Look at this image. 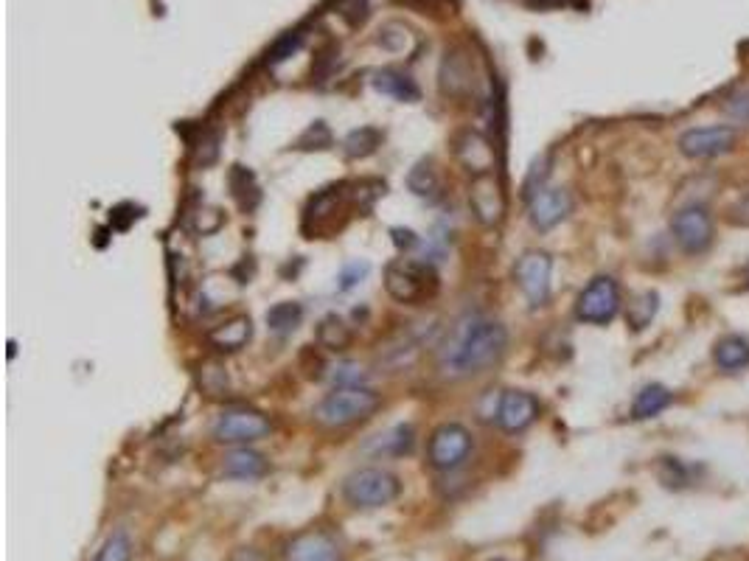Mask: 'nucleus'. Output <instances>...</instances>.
<instances>
[{"label":"nucleus","mask_w":749,"mask_h":561,"mask_svg":"<svg viewBox=\"0 0 749 561\" xmlns=\"http://www.w3.org/2000/svg\"><path fill=\"white\" fill-rule=\"evenodd\" d=\"M671 231H674V239L677 245L685 250V253H705L707 247L713 245V216L707 211L705 205H685L682 211H677L674 222H671Z\"/></svg>","instance_id":"obj_9"},{"label":"nucleus","mask_w":749,"mask_h":561,"mask_svg":"<svg viewBox=\"0 0 749 561\" xmlns=\"http://www.w3.org/2000/svg\"><path fill=\"white\" fill-rule=\"evenodd\" d=\"M710 561H741V559H738V556H733V553H716V556H713Z\"/></svg>","instance_id":"obj_38"},{"label":"nucleus","mask_w":749,"mask_h":561,"mask_svg":"<svg viewBox=\"0 0 749 561\" xmlns=\"http://www.w3.org/2000/svg\"><path fill=\"white\" fill-rule=\"evenodd\" d=\"M713 360L719 365L721 371L727 374H735V371H744L749 365V340L741 337V334H727L721 337L716 348H713Z\"/></svg>","instance_id":"obj_18"},{"label":"nucleus","mask_w":749,"mask_h":561,"mask_svg":"<svg viewBox=\"0 0 749 561\" xmlns=\"http://www.w3.org/2000/svg\"><path fill=\"white\" fill-rule=\"evenodd\" d=\"M738 141V132L730 124H716V127H693L679 138V152L691 160H710L727 155Z\"/></svg>","instance_id":"obj_10"},{"label":"nucleus","mask_w":749,"mask_h":561,"mask_svg":"<svg viewBox=\"0 0 749 561\" xmlns=\"http://www.w3.org/2000/svg\"><path fill=\"white\" fill-rule=\"evenodd\" d=\"M402 491L399 477L390 475L388 469L379 466H365L346 477L343 483V497L354 508H382V505L393 503Z\"/></svg>","instance_id":"obj_5"},{"label":"nucleus","mask_w":749,"mask_h":561,"mask_svg":"<svg viewBox=\"0 0 749 561\" xmlns=\"http://www.w3.org/2000/svg\"><path fill=\"white\" fill-rule=\"evenodd\" d=\"M660 475H663L665 486H671V489H682V486L691 483V469L685 463H679L677 458H663V472Z\"/></svg>","instance_id":"obj_30"},{"label":"nucleus","mask_w":749,"mask_h":561,"mask_svg":"<svg viewBox=\"0 0 749 561\" xmlns=\"http://www.w3.org/2000/svg\"><path fill=\"white\" fill-rule=\"evenodd\" d=\"M438 287H441L438 273L424 261L399 259L385 267V289L393 301L416 306V303L435 298Z\"/></svg>","instance_id":"obj_4"},{"label":"nucleus","mask_w":749,"mask_h":561,"mask_svg":"<svg viewBox=\"0 0 749 561\" xmlns=\"http://www.w3.org/2000/svg\"><path fill=\"white\" fill-rule=\"evenodd\" d=\"M250 337H253V323L245 315L233 317L228 323H219L208 331V343L217 351H239L250 343Z\"/></svg>","instance_id":"obj_17"},{"label":"nucleus","mask_w":749,"mask_h":561,"mask_svg":"<svg viewBox=\"0 0 749 561\" xmlns=\"http://www.w3.org/2000/svg\"><path fill=\"white\" fill-rule=\"evenodd\" d=\"M132 559V542L124 531H116L104 545H101L96 561H130Z\"/></svg>","instance_id":"obj_28"},{"label":"nucleus","mask_w":749,"mask_h":561,"mask_svg":"<svg viewBox=\"0 0 749 561\" xmlns=\"http://www.w3.org/2000/svg\"><path fill=\"white\" fill-rule=\"evenodd\" d=\"M573 211V200L564 188H539L528 202V214H531L533 228L539 231H550L559 222H564Z\"/></svg>","instance_id":"obj_12"},{"label":"nucleus","mask_w":749,"mask_h":561,"mask_svg":"<svg viewBox=\"0 0 749 561\" xmlns=\"http://www.w3.org/2000/svg\"><path fill=\"white\" fill-rule=\"evenodd\" d=\"M407 186L416 197H430L433 200L441 188V180H438V172H435L433 160H421L413 166V172L407 174Z\"/></svg>","instance_id":"obj_25"},{"label":"nucleus","mask_w":749,"mask_h":561,"mask_svg":"<svg viewBox=\"0 0 749 561\" xmlns=\"http://www.w3.org/2000/svg\"><path fill=\"white\" fill-rule=\"evenodd\" d=\"M494 561H503V559H494Z\"/></svg>","instance_id":"obj_40"},{"label":"nucleus","mask_w":749,"mask_h":561,"mask_svg":"<svg viewBox=\"0 0 749 561\" xmlns=\"http://www.w3.org/2000/svg\"><path fill=\"white\" fill-rule=\"evenodd\" d=\"M724 113L741 124H749V90H738L730 99L724 101Z\"/></svg>","instance_id":"obj_32"},{"label":"nucleus","mask_w":749,"mask_h":561,"mask_svg":"<svg viewBox=\"0 0 749 561\" xmlns=\"http://www.w3.org/2000/svg\"><path fill=\"white\" fill-rule=\"evenodd\" d=\"M379 393L362 385H343V388L332 390L323 402L315 407L317 424L329 427V430H343L351 424H360L365 418H371L379 410Z\"/></svg>","instance_id":"obj_3"},{"label":"nucleus","mask_w":749,"mask_h":561,"mask_svg":"<svg viewBox=\"0 0 749 561\" xmlns=\"http://www.w3.org/2000/svg\"><path fill=\"white\" fill-rule=\"evenodd\" d=\"M413 446V430L410 427H393L385 435H379V444L376 449L379 452H393V455H402Z\"/></svg>","instance_id":"obj_29"},{"label":"nucleus","mask_w":749,"mask_h":561,"mask_svg":"<svg viewBox=\"0 0 749 561\" xmlns=\"http://www.w3.org/2000/svg\"><path fill=\"white\" fill-rule=\"evenodd\" d=\"M317 343L329 351H346L351 346V329L346 326V320L337 315H326L317 326Z\"/></svg>","instance_id":"obj_22"},{"label":"nucleus","mask_w":749,"mask_h":561,"mask_svg":"<svg viewBox=\"0 0 749 561\" xmlns=\"http://www.w3.org/2000/svg\"><path fill=\"white\" fill-rule=\"evenodd\" d=\"M365 273H368V264H348L340 275V289H351Z\"/></svg>","instance_id":"obj_34"},{"label":"nucleus","mask_w":749,"mask_h":561,"mask_svg":"<svg viewBox=\"0 0 749 561\" xmlns=\"http://www.w3.org/2000/svg\"><path fill=\"white\" fill-rule=\"evenodd\" d=\"M472 452V432L463 424H441L430 438V463L438 472H452L458 469Z\"/></svg>","instance_id":"obj_8"},{"label":"nucleus","mask_w":749,"mask_h":561,"mask_svg":"<svg viewBox=\"0 0 749 561\" xmlns=\"http://www.w3.org/2000/svg\"><path fill=\"white\" fill-rule=\"evenodd\" d=\"M301 317L303 309L301 303L295 301H284V303H275L273 309L267 312V329L278 334V337H287L292 331L301 326Z\"/></svg>","instance_id":"obj_23"},{"label":"nucleus","mask_w":749,"mask_h":561,"mask_svg":"<svg viewBox=\"0 0 749 561\" xmlns=\"http://www.w3.org/2000/svg\"><path fill=\"white\" fill-rule=\"evenodd\" d=\"M287 561H343V550L332 533L309 531L289 542Z\"/></svg>","instance_id":"obj_15"},{"label":"nucleus","mask_w":749,"mask_h":561,"mask_svg":"<svg viewBox=\"0 0 749 561\" xmlns=\"http://www.w3.org/2000/svg\"><path fill=\"white\" fill-rule=\"evenodd\" d=\"M270 463L264 461V455L253 452V449H236L231 452L225 463H222V472L228 477H239V480H256V477L267 475Z\"/></svg>","instance_id":"obj_20"},{"label":"nucleus","mask_w":749,"mask_h":561,"mask_svg":"<svg viewBox=\"0 0 749 561\" xmlns=\"http://www.w3.org/2000/svg\"><path fill=\"white\" fill-rule=\"evenodd\" d=\"M231 188L236 202L245 208V211H253L256 202H259V186H256V177L247 172L245 166H233L231 169Z\"/></svg>","instance_id":"obj_26"},{"label":"nucleus","mask_w":749,"mask_h":561,"mask_svg":"<svg viewBox=\"0 0 749 561\" xmlns=\"http://www.w3.org/2000/svg\"><path fill=\"white\" fill-rule=\"evenodd\" d=\"M550 273H553V261L548 253L542 250H528L514 267L517 284L522 289V295L528 298L533 309L545 306L550 298Z\"/></svg>","instance_id":"obj_11"},{"label":"nucleus","mask_w":749,"mask_h":561,"mask_svg":"<svg viewBox=\"0 0 749 561\" xmlns=\"http://www.w3.org/2000/svg\"><path fill=\"white\" fill-rule=\"evenodd\" d=\"M368 186H374V183H351V186L343 183V186L323 188L320 194H315L303 211V231L309 233V239L340 231L348 222L351 211H365V208H371V202L379 194H385V191L365 194Z\"/></svg>","instance_id":"obj_2"},{"label":"nucleus","mask_w":749,"mask_h":561,"mask_svg":"<svg viewBox=\"0 0 749 561\" xmlns=\"http://www.w3.org/2000/svg\"><path fill=\"white\" fill-rule=\"evenodd\" d=\"M270 427V418L259 413V410H247V407H233L225 410L222 416L214 421V438L219 444H253L264 438Z\"/></svg>","instance_id":"obj_7"},{"label":"nucleus","mask_w":749,"mask_h":561,"mask_svg":"<svg viewBox=\"0 0 749 561\" xmlns=\"http://www.w3.org/2000/svg\"><path fill=\"white\" fill-rule=\"evenodd\" d=\"M379 144H382V132L374 127H360V130L348 132L346 141H343V152H346V158L360 160L374 155Z\"/></svg>","instance_id":"obj_24"},{"label":"nucleus","mask_w":749,"mask_h":561,"mask_svg":"<svg viewBox=\"0 0 749 561\" xmlns=\"http://www.w3.org/2000/svg\"><path fill=\"white\" fill-rule=\"evenodd\" d=\"M654 315H657V292H643V295H637L629 303V323H632V329H646Z\"/></svg>","instance_id":"obj_27"},{"label":"nucleus","mask_w":749,"mask_h":561,"mask_svg":"<svg viewBox=\"0 0 749 561\" xmlns=\"http://www.w3.org/2000/svg\"><path fill=\"white\" fill-rule=\"evenodd\" d=\"M744 275H747V287H749V264H747V270H744Z\"/></svg>","instance_id":"obj_39"},{"label":"nucleus","mask_w":749,"mask_h":561,"mask_svg":"<svg viewBox=\"0 0 749 561\" xmlns=\"http://www.w3.org/2000/svg\"><path fill=\"white\" fill-rule=\"evenodd\" d=\"M508 348V331L497 320L466 323L441 357V371L447 376H475L503 360Z\"/></svg>","instance_id":"obj_1"},{"label":"nucleus","mask_w":749,"mask_h":561,"mask_svg":"<svg viewBox=\"0 0 749 561\" xmlns=\"http://www.w3.org/2000/svg\"><path fill=\"white\" fill-rule=\"evenodd\" d=\"M539 416V402L528 390H505L497 404V424L505 432H522Z\"/></svg>","instance_id":"obj_13"},{"label":"nucleus","mask_w":749,"mask_h":561,"mask_svg":"<svg viewBox=\"0 0 749 561\" xmlns=\"http://www.w3.org/2000/svg\"><path fill=\"white\" fill-rule=\"evenodd\" d=\"M393 242L399 247H413L418 245V239H416V233L413 231H404V228H393Z\"/></svg>","instance_id":"obj_37"},{"label":"nucleus","mask_w":749,"mask_h":561,"mask_svg":"<svg viewBox=\"0 0 749 561\" xmlns=\"http://www.w3.org/2000/svg\"><path fill=\"white\" fill-rule=\"evenodd\" d=\"M733 222H738V225H749V194L735 202Z\"/></svg>","instance_id":"obj_36"},{"label":"nucleus","mask_w":749,"mask_h":561,"mask_svg":"<svg viewBox=\"0 0 749 561\" xmlns=\"http://www.w3.org/2000/svg\"><path fill=\"white\" fill-rule=\"evenodd\" d=\"M620 312V289L615 278L601 275L590 281L576 301V317L592 326H606Z\"/></svg>","instance_id":"obj_6"},{"label":"nucleus","mask_w":749,"mask_h":561,"mask_svg":"<svg viewBox=\"0 0 749 561\" xmlns=\"http://www.w3.org/2000/svg\"><path fill=\"white\" fill-rule=\"evenodd\" d=\"M329 146H332V132H329V127L323 121L312 124L298 138V149H329Z\"/></svg>","instance_id":"obj_31"},{"label":"nucleus","mask_w":749,"mask_h":561,"mask_svg":"<svg viewBox=\"0 0 749 561\" xmlns=\"http://www.w3.org/2000/svg\"><path fill=\"white\" fill-rule=\"evenodd\" d=\"M671 404H674V393L665 388V385L651 382V385H646V388L634 396L632 418L634 421H646V418L660 416V413H665Z\"/></svg>","instance_id":"obj_19"},{"label":"nucleus","mask_w":749,"mask_h":561,"mask_svg":"<svg viewBox=\"0 0 749 561\" xmlns=\"http://www.w3.org/2000/svg\"><path fill=\"white\" fill-rule=\"evenodd\" d=\"M228 561H267V556L259 553V550H253V547H239V550H233Z\"/></svg>","instance_id":"obj_35"},{"label":"nucleus","mask_w":749,"mask_h":561,"mask_svg":"<svg viewBox=\"0 0 749 561\" xmlns=\"http://www.w3.org/2000/svg\"><path fill=\"white\" fill-rule=\"evenodd\" d=\"M472 211L483 225H497L505 214V194L500 180L494 174H477L472 191H469Z\"/></svg>","instance_id":"obj_14"},{"label":"nucleus","mask_w":749,"mask_h":561,"mask_svg":"<svg viewBox=\"0 0 749 561\" xmlns=\"http://www.w3.org/2000/svg\"><path fill=\"white\" fill-rule=\"evenodd\" d=\"M455 152L463 160V166L469 172H475V177L477 174H489L494 169V149L477 132H463L461 138H458V144H455Z\"/></svg>","instance_id":"obj_16"},{"label":"nucleus","mask_w":749,"mask_h":561,"mask_svg":"<svg viewBox=\"0 0 749 561\" xmlns=\"http://www.w3.org/2000/svg\"><path fill=\"white\" fill-rule=\"evenodd\" d=\"M374 87L385 96H393L396 101H418V96H421L416 82L399 71H379L374 76Z\"/></svg>","instance_id":"obj_21"},{"label":"nucleus","mask_w":749,"mask_h":561,"mask_svg":"<svg viewBox=\"0 0 749 561\" xmlns=\"http://www.w3.org/2000/svg\"><path fill=\"white\" fill-rule=\"evenodd\" d=\"M301 40H303L301 31H292V34H287V37H281V40L275 43L273 54H270V65H275V62H284L287 57H292V54L301 48Z\"/></svg>","instance_id":"obj_33"}]
</instances>
